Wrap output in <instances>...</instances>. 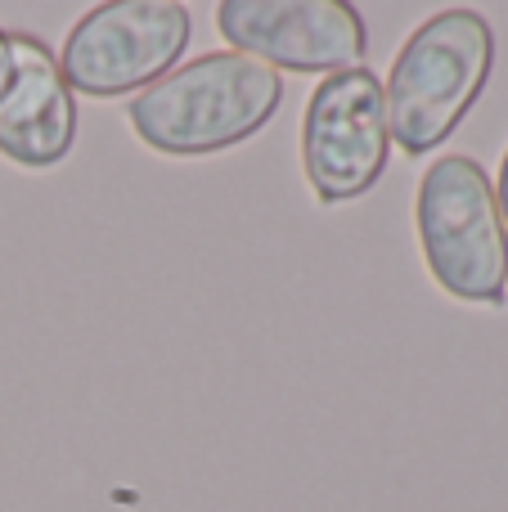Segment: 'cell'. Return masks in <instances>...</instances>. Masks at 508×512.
Here are the masks:
<instances>
[{"label": "cell", "instance_id": "cell-1", "mask_svg": "<svg viewBox=\"0 0 508 512\" xmlns=\"http://www.w3.org/2000/svg\"><path fill=\"white\" fill-rule=\"evenodd\" d=\"M284 77L239 50H212L171 68L131 99L126 117L140 144L167 158H207L252 140L275 117Z\"/></svg>", "mask_w": 508, "mask_h": 512}, {"label": "cell", "instance_id": "cell-2", "mask_svg": "<svg viewBox=\"0 0 508 512\" xmlns=\"http://www.w3.org/2000/svg\"><path fill=\"white\" fill-rule=\"evenodd\" d=\"M495 68V32L477 9H441L410 32L387 72V131L410 158L455 135Z\"/></svg>", "mask_w": 508, "mask_h": 512}, {"label": "cell", "instance_id": "cell-3", "mask_svg": "<svg viewBox=\"0 0 508 512\" xmlns=\"http://www.w3.org/2000/svg\"><path fill=\"white\" fill-rule=\"evenodd\" d=\"M414 230L441 292L473 306H500L508 292V225L482 162L468 153L432 162L414 198Z\"/></svg>", "mask_w": 508, "mask_h": 512}, {"label": "cell", "instance_id": "cell-4", "mask_svg": "<svg viewBox=\"0 0 508 512\" xmlns=\"http://www.w3.org/2000/svg\"><path fill=\"white\" fill-rule=\"evenodd\" d=\"M189 36L194 14L176 0H108L72 23L54 59L72 95L113 99L167 77Z\"/></svg>", "mask_w": 508, "mask_h": 512}, {"label": "cell", "instance_id": "cell-5", "mask_svg": "<svg viewBox=\"0 0 508 512\" xmlns=\"http://www.w3.org/2000/svg\"><path fill=\"white\" fill-rule=\"evenodd\" d=\"M392 131H387L383 81L369 68L324 77L306 99L302 117V171L320 203H351L369 194L387 171Z\"/></svg>", "mask_w": 508, "mask_h": 512}, {"label": "cell", "instance_id": "cell-6", "mask_svg": "<svg viewBox=\"0 0 508 512\" xmlns=\"http://www.w3.org/2000/svg\"><path fill=\"white\" fill-rule=\"evenodd\" d=\"M216 32L248 59L288 72L365 68L369 27L347 0H221Z\"/></svg>", "mask_w": 508, "mask_h": 512}, {"label": "cell", "instance_id": "cell-7", "mask_svg": "<svg viewBox=\"0 0 508 512\" xmlns=\"http://www.w3.org/2000/svg\"><path fill=\"white\" fill-rule=\"evenodd\" d=\"M9 45H14V81L0 99V153L27 171L59 167L77 144V99L45 41L14 32Z\"/></svg>", "mask_w": 508, "mask_h": 512}, {"label": "cell", "instance_id": "cell-8", "mask_svg": "<svg viewBox=\"0 0 508 512\" xmlns=\"http://www.w3.org/2000/svg\"><path fill=\"white\" fill-rule=\"evenodd\" d=\"M9 81H14V45H9V32H0V99H5Z\"/></svg>", "mask_w": 508, "mask_h": 512}, {"label": "cell", "instance_id": "cell-9", "mask_svg": "<svg viewBox=\"0 0 508 512\" xmlns=\"http://www.w3.org/2000/svg\"><path fill=\"white\" fill-rule=\"evenodd\" d=\"M495 203H500L504 225H508V149H504V162H500V185H495Z\"/></svg>", "mask_w": 508, "mask_h": 512}]
</instances>
